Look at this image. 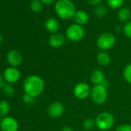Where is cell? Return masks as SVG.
<instances>
[{
    "label": "cell",
    "mask_w": 131,
    "mask_h": 131,
    "mask_svg": "<svg viewBox=\"0 0 131 131\" xmlns=\"http://www.w3.org/2000/svg\"><path fill=\"white\" fill-rule=\"evenodd\" d=\"M65 42V36L61 33H54L49 38V44L52 48H59Z\"/></svg>",
    "instance_id": "obj_12"
},
{
    "label": "cell",
    "mask_w": 131,
    "mask_h": 131,
    "mask_svg": "<svg viewBox=\"0 0 131 131\" xmlns=\"http://www.w3.org/2000/svg\"><path fill=\"white\" fill-rule=\"evenodd\" d=\"M73 19L77 24L83 26L87 23V22L89 21V16L87 13L84 10H77L75 13Z\"/></svg>",
    "instance_id": "obj_15"
},
{
    "label": "cell",
    "mask_w": 131,
    "mask_h": 131,
    "mask_svg": "<svg viewBox=\"0 0 131 131\" xmlns=\"http://www.w3.org/2000/svg\"><path fill=\"white\" fill-rule=\"evenodd\" d=\"M47 113L51 118L58 119L64 113V106L60 102H53L49 106Z\"/></svg>",
    "instance_id": "obj_10"
},
{
    "label": "cell",
    "mask_w": 131,
    "mask_h": 131,
    "mask_svg": "<svg viewBox=\"0 0 131 131\" xmlns=\"http://www.w3.org/2000/svg\"><path fill=\"white\" fill-rule=\"evenodd\" d=\"M20 78V72L16 67H8L3 73V79L4 80L9 83L13 84L16 83Z\"/></svg>",
    "instance_id": "obj_9"
},
{
    "label": "cell",
    "mask_w": 131,
    "mask_h": 131,
    "mask_svg": "<svg viewBox=\"0 0 131 131\" xmlns=\"http://www.w3.org/2000/svg\"><path fill=\"white\" fill-rule=\"evenodd\" d=\"M41 2L42 3V4L49 6V5L52 4L55 2V0H41Z\"/></svg>",
    "instance_id": "obj_29"
},
{
    "label": "cell",
    "mask_w": 131,
    "mask_h": 131,
    "mask_svg": "<svg viewBox=\"0 0 131 131\" xmlns=\"http://www.w3.org/2000/svg\"><path fill=\"white\" fill-rule=\"evenodd\" d=\"M90 96L95 104L102 105L106 103L107 100V89L102 85H95L93 88H91Z\"/></svg>",
    "instance_id": "obj_4"
},
{
    "label": "cell",
    "mask_w": 131,
    "mask_h": 131,
    "mask_svg": "<svg viewBox=\"0 0 131 131\" xmlns=\"http://www.w3.org/2000/svg\"><path fill=\"white\" fill-rule=\"evenodd\" d=\"M10 110V105L6 100L0 101V116H6Z\"/></svg>",
    "instance_id": "obj_18"
},
{
    "label": "cell",
    "mask_w": 131,
    "mask_h": 131,
    "mask_svg": "<svg viewBox=\"0 0 131 131\" xmlns=\"http://www.w3.org/2000/svg\"><path fill=\"white\" fill-rule=\"evenodd\" d=\"M60 131H73V129L70 127V126H63Z\"/></svg>",
    "instance_id": "obj_30"
},
{
    "label": "cell",
    "mask_w": 131,
    "mask_h": 131,
    "mask_svg": "<svg viewBox=\"0 0 131 131\" xmlns=\"http://www.w3.org/2000/svg\"><path fill=\"white\" fill-rule=\"evenodd\" d=\"M124 0H106L107 6L113 9H118L123 6Z\"/></svg>",
    "instance_id": "obj_22"
},
{
    "label": "cell",
    "mask_w": 131,
    "mask_h": 131,
    "mask_svg": "<svg viewBox=\"0 0 131 131\" xmlns=\"http://www.w3.org/2000/svg\"><path fill=\"white\" fill-rule=\"evenodd\" d=\"M96 126L95 124V120H93L91 118H87L84 120L83 123V127L85 130L86 131H90L93 129V127Z\"/></svg>",
    "instance_id": "obj_24"
},
{
    "label": "cell",
    "mask_w": 131,
    "mask_h": 131,
    "mask_svg": "<svg viewBox=\"0 0 131 131\" xmlns=\"http://www.w3.org/2000/svg\"><path fill=\"white\" fill-rule=\"evenodd\" d=\"M4 79H3V77H2L0 75V89L3 88V86H4Z\"/></svg>",
    "instance_id": "obj_31"
},
{
    "label": "cell",
    "mask_w": 131,
    "mask_h": 131,
    "mask_svg": "<svg viewBox=\"0 0 131 131\" xmlns=\"http://www.w3.org/2000/svg\"><path fill=\"white\" fill-rule=\"evenodd\" d=\"M6 59L11 67H17L23 61V55L19 51L16 49H12L7 53Z\"/></svg>",
    "instance_id": "obj_11"
},
{
    "label": "cell",
    "mask_w": 131,
    "mask_h": 131,
    "mask_svg": "<svg viewBox=\"0 0 131 131\" xmlns=\"http://www.w3.org/2000/svg\"><path fill=\"white\" fill-rule=\"evenodd\" d=\"M94 13H95V15L97 17L103 18V17H104L106 15V13H107V9H106V7L105 6L100 4V5H98V6H96L95 7V9H94Z\"/></svg>",
    "instance_id": "obj_19"
},
{
    "label": "cell",
    "mask_w": 131,
    "mask_h": 131,
    "mask_svg": "<svg viewBox=\"0 0 131 131\" xmlns=\"http://www.w3.org/2000/svg\"><path fill=\"white\" fill-rule=\"evenodd\" d=\"M116 42L115 36L111 32H104L99 36L96 40L97 47L102 51H107L112 49Z\"/></svg>",
    "instance_id": "obj_5"
},
{
    "label": "cell",
    "mask_w": 131,
    "mask_h": 131,
    "mask_svg": "<svg viewBox=\"0 0 131 131\" xmlns=\"http://www.w3.org/2000/svg\"><path fill=\"white\" fill-rule=\"evenodd\" d=\"M91 88L86 83H79L73 88V94L79 100H85L90 96Z\"/></svg>",
    "instance_id": "obj_7"
},
{
    "label": "cell",
    "mask_w": 131,
    "mask_h": 131,
    "mask_svg": "<svg viewBox=\"0 0 131 131\" xmlns=\"http://www.w3.org/2000/svg\"><path fill=\"white\" fill-rule=\"evenodd\" d=\"M45 28L50 33H52V34L56 33L59 29V22L56 20V19L53 17H50L46 19L45 23Z\"/></svg>",
    "instance_id": "obj_14"
},
{
    "label": "cell",
    "mask_w": 131,
    "mask_h": 131,
    "mask_svg": "<svg viewBox=\"0 0 131 131\" xmlns=\"http://www.w3.org/2000/svg\"><path fill=\"white\" fill-rule=\"evenodd\" d=\"M19 124L13 116H4L0 122V129L2 131H18Z\"/></svg>",
    "instance_id": "obj_8"
},
{
    "label": "cell",
    "mask_w": 131,
    "mask_h": 131,
    "mask_svg": "<svg viewBox=\"0 0 131 131\" xmlns=\"http://www.w3.org/2000/svg\"><path fill=\"white\" fill-rule=\"evenodd\" d=\"M114 117L109 112H102L95 119V124L97 129L101 131H106L111 129L114 124Z\"/></svg>",
    "instance_id": "obj_3"
},
{
    "label": "cell",
    "mask_w": 131,
    "mask_h": 131,
    "mask_svg": "<svg viewBox=\"0 0 131 131\" xmlns=\"http://www.w3.org/2000/svg\"><path fill=\"white\" fill-rule=\"evenodd\" d=\"M54 8L56 15L64 20L73 18L77 12L74 4L70 0H58Z\"/></svg>",
    "instance_id": "obj_2"
},
{
    "label": "cell",
    "mask_w": 131,
    "mask_h": 131,
    "mask_svg": "<svg viewBox=\"0 0 131 131\" xmlns=\"http://www.w3.org/2000/svg\"><path fill=\"white\" fill-rule=\"evenodd\" d=\"M123 32L126 37L131 39V22H127L125 23L123 28Z\"/></svg>",
    "instance_id": "obj_25"
},
{
    "label": "cell",
    "mask_w": 131,
    "mask_h": 131,
    "mask_svg": "<svg viewBox=\"0 0 131 131\" xmlns=\"http://www.w3.org/2000/svg\"><path fill=\"white\" fill-rule=\"evenodd\" d=\"M23 100L26 104H32L35 102V98L25 93L23 96Z\"/></svg>",
    "instance_id": "obj_27"
},
{
    "label": "cell",
    "mask_w": 131,
    "mask_h": 131,
    "mask_svg": "<svg viewBox=\"0 0 131 131\" xmlns=\"http://www.w3.org/2000/svg\"><path fill=\"white\" fill-rule=\"evenodd\" d=\"M123 75L126 82L129 84H131V63L127 64L125 67L123 72Z\"/></svg>",
    "instance_id": "obj_20"
},
{
    "label": "cell",
    "mask_w": 131,
    "mask_h": 131,
    "mask_svg": "<svg viewBox=\"0 0 131 131\" xmlns=\"http://www.w3.org/2000/svg\"><path fill=\"white\" fill-rule=\"evenodd\" d=\"M85 36V30L83 27L77 23L70 25L66 31V36L72 42H79Z\"/></svg>",
    "instance_id": "obj_6"
},
{
    "label": "cell",
    "mask_w": 131,
    "mask_h": 131,
    "mask_svg": "<svg viewBox=\"0 0 131 131\" xmlns=\"http://www.w3.org/2000/svg\"><path fill=\"white\" fill-rule=\"evenodd\" d=\"M14 92H15V90L11 84L6 83V84H4V86H3V93L6 96L9 97V96H13Z\"/></svg>",
    "instance_id": "obj_23"
},
{
    "label": "cell",
    "mask_w": 131,
    "mask_h": 131,
    "mask_svg": "<svg viewBox=\"0 0 131 131\" xmlns=\"http://www.w3.org/2000/svg\"><path fill=\"white\" fill-rule=\"evenodd\" d=\"M31 9L35 13H39L42 9V3L41 0H32L30 3Z\"/></svg>",
    "instance_id": "obj_21"
},
{
    "label": "cell",
    "mask_w": 131,
    "mask_h": 131,
    "mask_svg": "<svg viewBox=\"0 0 131 131\" xmlns=\"http://www.w3.org/2000/svg\"><path fill=\"white\" fill-rule=\"evenodd\" d=\"M118 19L121 22H128L131 17V12L127 8H122L118 12Z\"/></svg>",
    "instance_id": "obj_17"
},
{
    "label": "cell",
    "mask_w": 131,
    "mask_h": 131,
    "mask_svg": "<svg viewBox=\"0 0 131 131\" xmlns=\"http://www.w3.org/2000/svg\"><path fill=\"white\" fill-rule=\"evenodd\" d=\"M45 83L43 80L37 75L29 76L23 83V90L26 94L34 98L39 96L44 90Z\"/></svg>",
    "instance_id": "obj_1"
},
{
    "label": "cell",
    "mask_w": 131,
    "mask_h": 131,
    "mask_svg": "<svg viewBox=\"0 0 131 131\" xmlns=\"http://www.w3.org/2000/svg\"><path fill=\"white\" fill-rule=\"evenodd\" d=\"M105 76L102 70H94L90 74V81L95 85H101L105 80Z\"/></svg>",
    "instance_id": "obj_13"
},
{
    "label": "cell",
    "mask_w": 131,
    "mask_h": 131,
    "mask_svg": "<svg viewBox=\"0 0 131 131\" xmlns=\"http://www.w3.org/2000/svg\"><path fill=\"white\" fill-rule=\"evenodd\" d=\"M116 131H131V125L128 123L121 124L116 127Z\"/></svg>",
    "instance_id": "obj_26"
},
{
    "label": "cell",
    "mask_w": 131,
    "mask_h": 131,
    "mask_svg": "<svg viewBox=\"0 0 131 131\" xmlns=\"http://www.w3.org/2000/svg\"><path fill=\"white\" fill-rule=\"evenodd\" d=\"M96 61L102 67H106L110 63L111 59L110 55L105 51H100L96 55Z\"/></svg>",
    "instance_id": "obj_16"
},
{
    "label": "cell",
    "mask_w": 131,
    "mask_h": 131,
    "mask_svg": "<svg viewBox=\"0 0 131 131\" xmlns=\"http://www.w3.org/2000/svg\"><path fill=\"white\" fill-rule=\"evenodd\" d=\"M2 42V35H1V33H0V43Z\"/></svg>",
    "instance_id": "obj_32"
},
{
    "label": "cell",
    "mask_w": 131,
    "mask_h": 131,
    "mask_svg": "<svg viewBox=\"0 0 131 131\" xmlns=\"http://www.w3.org/2000/svg\"><path fill=\"white\" fill-rule=\"evenodd\" d=\"M87 3L91 6H98L102 2V0H86Z\"/></svg>",
    "instance_id": "obj_28"
}]
</instances>
